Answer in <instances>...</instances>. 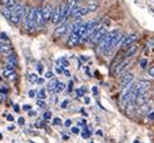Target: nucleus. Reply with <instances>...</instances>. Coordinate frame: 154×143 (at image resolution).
<instances>
[{"mask_svg": "<svg viewBox=\"0 0 154 143\" xmlns=\"http://www.w3.org/2000/svg\"><path fill=\"white\" fill-rule=\"evenodd\" d=\"M136 39H137V34H135V33L124 35V39H123V43H122V46H120V47H125V49H126L128 46L132 45Z\"/></svg>", "mask_w": 154, "mask_h": 143, "instance_id": "0eeeda50", "label": "nucleus"}, {"mask_svg": "<svg viewBox=\"0 0 154 143\" xmlns=\"http://www.w3.org/2000/svg\"><path fill=\"white\" fill-rule=\"evenodd\" d=\"M45 22H44V18H43V11L42 9H36V27L38 26H43Z\"/></svg>", "mask_w": 154, "mask_h": 143, "instance_id": "4468645a", "label": "nucleus"}, {"mask_svg": "<svg viewBox=\"0 0 154 143\" xmlns=\"http://www.w3.org/2000/svg\"><path fill=\"white\" fill-rule=\"evenodd\" d=\"M43 11V18H44V22L46 23L48 21H51V17H52V12H54V8L51 5H46L42 9Z\"/></svg>", "mask_w": 154, "mask_h": 143, "instance_id": "1a4fd4ad", "label": "nucleus"}, {"mask_svg": "<svg viewBox=\"0 0 154 143\" xmlns=\"http://www.w3.org/2000/svg\"><path fill=\"white\" fill-rule=\"evenodd\" d=\"M38 75L36 74H34V73H32V74H28L27 75V80L29 81V83H32V84H34V83H36L38 81Z\"/></svg>", "mask_w": 154, "mask_h": 143, "instance_id": "6ab92c4d", "label": "nucleus"}, {"mask_svg": "<svg viewBox=\"0 0 154 143\" xmlns=\"http://www.w3.org/2000/svg\"><path fill=\"white\" fill-rule=\"evenodd\" d=\"M82 26H83V22H82L80 20H76V21L70 26V27H72V28H70V30H72V32H78V30H79V28H80Z\"/></svg>", "mask_w": 154, "mask_h": 143, "instance_id": "dca6fc26", "label": "nucleus"}, {"mask_svg": "<svg viewBox=\"0 0 154 143\" xmlns=\"http://www.w3.org/2000/svg\"><path fill=\"white\" fill-rule=\"evenodd\" d=\"M38 105H39V107H42V108H44V107H45V102L43 101V99H38Z\"/></svg>", "mask_w": 154, "mask_h": 143, "instance_id": "473e14b6", "label": "nucleus"}, {"mask_svg": "<svg viewBox=\"0 0 154 143\" xmlns=\"http://www.w3.org/2000/svg\"><path fill=\"white\" fill-rule=\"evenodd\" d=\"M0 40H4V41H6L8 40V35L5 34V33H0Z\"/></svg>", "mask_w": 154, "mask_h": 143, "instance_id": "7c9ffc66", "label": "nucleus"}, {"mask_svg": "<svg viewBox=\"0 0 154 143\" xmlns=\"http://www.w3.org/2000/svg\"><path fill=\"white\" fill-rule=\"evenodd\" d=\"M62 21V10H61V6L54 9V12H52V17H51V22L54 24H57L58 22Z\"/></svg>", "mask_w": 154, "mask_h": 143, "instance_id": "9b49d317", "label": "nucleus"}, {"mask_svg": "<svg viewBox=\"0 0 154 143\" xmlns=\"http://www.w3.org/2000/svg\"><path fill=\"white\" fill-rule=\"evenodd\" d=\"M34 114H35V113H34V112H32V111H29V113H28V115H29V117H33Z\"/></svg>", "mask_w": 154, "mask_h": 143, "instance_id": "de8ad7c7", "label": "nucleus"}, {"mask_svg": "<svg viewBox=\"0 0 154 143\" xmlns=\"http://www.w3.org/2000/svg\"><path fill=\"white\" fill-rule=\"evenodd\" d=\"M2 2H3V4L5 5V8H8L9 10H11V9L16 5V2H15V0H2Z\"/></svg>", "mask_w": 154, "mask_h": 143, "instance_id": "f3484780", "label": "nucleus"}, {"mask_svg": "<svg viewBox=\"0 0 154 143\" xmlns=\"http://www.w3.org/2000/svg\"><path fill=\"white\" fill-rule=\"evenodd\" d=\"M130 65V59L129 58H125V59H122L117 65H115V69H114V75L118 77L122 73H124V70Z\"/></svg>", "mask_w": 154, "mask_h": 143, "instance_id": "20e7f679", "label": "nucleus"}, {"mask_svg": "<svg viewBox=\"0 0 154 143\" xmlns=\"http://www.w3.org/2000/svg\"><path fill=\"white\" fill-rule=\"evenodd\" d=\"M68 104H69V101H68V99H64V101L61 103V108H63V109H64V108H67Z\"/></svg>", "mask_w": 154, "mask_h": 143, "instance_id": "c85d7f7f", "label": "nucleus"}, {"mask_svg": "<svg viewBox=\"0 0 154 143\" xmlns=\"http://www.w3.org/2000/svg\"><path fill=\"white\" fill-rule=\"evenodd\" d=\"M36 83H38V84H43V83H44V79H38Z\"/></svg>", "mask_w": 154, "mask_h": 143, "instance_id": "49530a36", "label": "nucleus"}, {"mask_svg": "<svg viewBox=\"0 0 154 143\" xmlns=\"http://www.w3.org/2000/svg\"><path fill=\"white\" fill-rule=\"evenodd\" d=\"M52 77H54V73H52V72H48V73L45 74V78H46V79H51Z\"/></svg>", "mask_w": 154, "mask_h": 143, "instance_id": "72a5a7b5", "label": "nucleus"}, {"mask_svg": "<svg viewBox=\"0 0 154 143\" xmlns=\"http://www.w3.org/2000/svg\"><path fill=\"white\" fill-rule=\"evenodd\" d=\"M80 41H82V39H80L79 33L78 32H70L69 37H68V40H67V45L69 47H73L75 45H78Z\"/></svg>", "mask_w": 154, "mask_h": 143, "instance_id": "39448f33", "label": "nucleus"}, {"mask_svg": "<svg viewBox=\"0 0 154 143\" xmlns=\"http://www.w3.org/2000/svg\"><path fill=\"white\" fill-rule=\"evenodd\" d=\"M78 3H79V0H67V3H66V6L69 11V15L72 12V10L75 8V6H78Z\"/></svg>", "mask_w": 154, "mask_h": 143, "instance_id": "2eb2a0df", "label": "nucleus"}, {"mask_svg": "<svg viewBox=\"0 0 154 143\" xmlns=\"http://www.w3.org/2000/svg\"><path fill=\"white\" fill-rule=\"evenodd\" d=\"M36 69H38V73H43V70H44V67H43V64L42 63H39V64H38V67H36Z\"/></svg>", "mask_w": 154, "mask_h": 143, "instance_id": "2f4dec72", "label": "nucleus"}, {"mask_svg": "<svg viewBox=\"0 0 154 143\" xmlns=\"http://www.w3.org/2000/svg\"><path fill=\"white\" fill-rule=\"evenodd\" d=\"M6 119H8L9 121H12V120H14V117H12V115H8V117H6Z\"/></svg>", "mask_w": 154, "mask_h": 143, "instance_id": "c03bdc74", "label": "nucleus"}, {"mask_svg": "<svg viewBox=\"0 0 154 143\" xmlns=\"http://www.w3.org/2000/svg\"><path fill=\"white\" fill-rule=\"evenodd\" d=\"M84 102H85L86 104H89V103H90V98H89V97H85V98H84Z\"/></svg>", "mask_w": 154, "mask_h": 143, "instance_id": "37998d69", "label": "nucleus"}, {"mask_svg": "<svg viewBox=\"0 0 154 143\" xmlns=\"http://www.w3.org/2000/svg\"><path fill=\"white\" fill-rule=\"evenodd\" d=\"M147 73H148V75H149V77L154 78V64H153V65H150V67L148 68V70H147Z\"/></svg>", "mask_w": 154, "mask_h": 143, "instance_id": "b1692460", "label": "nucleus"}, {"mask_svg": "<svg viewBox=\"0 0 154 143\" xmlns=\"http://www.w3.org/2000/svg\"><path fill=\"white\" fill-rule=\"evenodd\" d=\"M138 64H140V67H141L142 69H146V68H147V64H148V61H147V58H146V57H143V58H140V61H138Z\"/></svg>", "mask_w": 154, "mask_h": 143, "instance_id": "412c9836", "label": "nucleus"}, {"mask_svg": "<svg viewBox=\"0 0 154 143\" xmlns=\"http://www.w3.org/2000/svg\"><path fill=\"white\" fill-rule=\"evenodd\" d=\"M24 20H26V29L29 32L34 30L36 28V9L30 8Z\"/></svg>", "mask_w": 154, "mask_h": 143, "instance_id": "f03ea898", "label": "nucleus"}, {"mask_svg": "<svg viewBox=\"0 0 154 143\" xmlns=\"http://www.w3.org/2000/svg\"><path fill=\"white\" fill-rule=\"evenodd\" d=\"M63 74H64L66 77H70V73H69V70H67V69H63Z\"/></svg>", "mask_w": 154, "mask_h": 143, "instance_id": "4c0bfd02", "label": "nucleus"}, {"mask_svg": "<svg viewBox=\"0 0 154 143\" xmlns=\"http://www.w3.org/2000/svg\"><path fill=\"white\" fill-rule=\"evenodd\" d=\"M52 124L56 125V126H57V125H61V124H62V120H61L60 118H55V119L52 120Z\"/></svg>", "mask_w": 154, "mask_h": 143, "instance_id": "cd10ccee", "label": "nucleus"}, {"mask_svg": "<svg viewBox=\"0 0 154 143\" xmlns=\"http://www.w3.org/2000/svg\"><path fill=\"white\" fill-rule=\"evenodd\" d=\"M3 44H4V41L0 40V51H2V46H3Z\"/></svg>", "mask_w": 154, "mask_h": 143, "instance_id": "3c124183", "label": "nucleus"}, {"mask_svg": "<svg viewBox=\"0 0 154 143\" xmlns=\"http://www.w3.org/2000/svg\"><path fill=\"white\" fill-rule=\"evenodd\" d=\"M70 125H72V120H70V119H67V120L64 121V126H66V127H69Z\"/></svg>", "mask_w": 154, "mask_h": 143, "instance_id": "f704fd0d", "label": "nucleus"}, {"mask_svg": "<svg viewBox=\"0 0 154 143\" xmlns=\"http://www.w3.org/2000/svg\"><path fill=\"white\" fill-rule=\"evenodd\" d=\"M3 138V136H2V133H0V139H2Z\"/></svg>", "mask_w": 154, "mask_h": 143, "instance_id": "864d4df0", "label": "nucleus"}, {"mask_svg": "<svg viewBox=\"0 0 154 143\" xmlns=\"http://www.w3.org/2000/svg\"><path fill=\"white\" fill-rule=\"evenodd\" d=\"M84 92H85V89L84 87H80V89L76 90V95H78L79 97H83L84 96Z\"/></svg>", "mask_w": 154, "mask_h": 143, "instance_id": "a878e982", "label": "nucleus"}, {"mask_svg": "<svg viewBox=\"0 0 154 143\" xmlns=\"http://www.w3.org/2000/svg\"><path fill=\"white\" fill-rule=\"evenodd\" d=\"M132 81H134V73H126V74L123 75L119 85H120L122 89H125V87L130 86L132 84Z\"/></svg>", "mask_w": 154, "mask_h": 143, "instance_id": "423d86ee", "label": "nucleus"}, {"mask_svg": "<svg viewBox=\"0 0 154 143\" xmlns=\"http://www.w3.org/2000/svg\"><path fill=\"white\" fill-rule=\"evenodd\" d=\"M6 65L11 67V68H16L17 67V56L15 53H9L6 57Z\"/></svg>", "mask_w": 154, "mask_h": 143, "instance_id": "ddd939ff", "label": "nucleus"}, {"mask_svg": "<svg viewBox=\"0 0 154 143\" xmlns=\"http://www.w3.org/2000/svg\"><path fill=\"white\" fill-rule=\"evenodd\" d=\"M72 87H73V81H70V83H69V86H68V90H69V91H72Z\"/></svg>", "mask_w": 154, "mask_h": 143, "instance_id": "a18cd8bd", "label": "nucleus"}, {"mask_svg": "<svg viewBox=\"0 0 154 143\" xmlns=\"http://www.w3.org/2000/svg\"><path fill=\"white\" fill-rule=\"evenodd\" d=\"M147 117H148V119L149 120H154V111H148V114H147Z\"/></svg>", "mask_w": 154, "mask_h": 143, "instance_id": "bb28decb", "label": "nucleus"}, {"mask_svg": "<svg viewBox=\"0 0 154 143\" xmlns=\"http://www.w3.org/2000/svg\"><path fill=\"white\" fill-rule=\"evenodd\" d=\"M92 92H94V95L97 96V95H98V89H97L96 86H94V87H92Z\"/></svg>", "mask_w": 154, "mask_h": 143, "instance_id": "e433bc0d", "label": "nucleus"}, {"mask_svg": "<svg viewBox=\"0 0 154 143\" xmlns=\"http://www.w3.org/2000/svg\"><path fill=\"white\" fill-rule=\"evenodd\" d=\"M2 102H3V93L0 92V103H2Z\"/></svg>", "mask_w": 154, "mask_h": 143, "instance_id": "09e8293b", "label": "nucleus"}, {"mask_svg": "<svg viewBox=\"0 0 154 143\" xmlns=\"http://www.w3.org/2000/svg\"><path fill=\"white\" fill-rule=\"evenodd\" d=\"M66 89V85L61 81H57V85H56V90H55V93H58V92H62L63 90Z\"/></svg>", "mask_w": 154, "mask_h": 143, "instance_id": "aec40b11", "label": "nucleus"}, {"mask_svg": "<svg viewBox=\"0 0 154 143\" xmlns=\"http://www.w3.org/2000/svg\"><path fill=\"white\" fill-rule=\"evenodd\" d=\"M56 85H57V80H51L48 85V90L52 93H55V90H56Z\"/></svg>", "mask_w": 154, "mask_h": 143, "instance_id": "a211bd4d", "label": "nucleus"}, {"mask_svg": "<svg viewBox=\"0 0 154 143\" xmlns=\"http://www.w3.org/2000/svg\"><path fill=\"white\" fill-rule=\"evenodd\" d=\"M82 136H83V138H89V137L91 136V132H90L88 129H85V131L82 132Z\"/></svg>", "mask_w": 154, "mask_h": 143, "instance_id": "393cba45", "label": "nucleus"}, {"mask_svg": "<svg viewBox=\"0 0 154 143\" xmlns=\"http://www.w3.org/2000/svg\"><path fill=\"white\" fill-rule=\"evenodd\" d=\"M40 2H43V0H40Z\"/></svg>", "mask_w": 154, "mask_h": 143, "instance_id": "5fc2aeb1", "label": "nucleus"}, {"mask_svg": "<svg viewBox=\"0 0 154 143\" xmlns=\"http://www.w3.org/2000/svg\"><path fill=\"white\" fill-rule=\"evenodd\" d=\"M38 97H39V99H44L46 97V90L45 89H40L39 92H38Z\"/></svg>", "mask_w": 154, "mask_h": 143, "instance_id": "4be33fe9", "label": "nucleus"}, {"mask_svg": "<svg viewBox=\"0 0 154 143\" xmlns=\"http://www.w3.org/2000/svg\"><path fill=\"white\" fill-rule=\"evenodd\" d=\"M72 132H73V133H79V129H78V127H73V129H72Z\"/></svg>", "mask_w": 154, "mask_h": 143, "instance_id": "ea45409f", "label": "nucleus"}, {"mask_svg": "<svg viewBox=\"0 0 154 143\" xmlns=\"http://www.w3.org/2000/svg\"><path fill=\"white\" fill-rule=\"evenodd\" d=\"M43 118H44L45 120L51 119V112H45V113H44V115H43Z\"/></svg>", "mask_w": 154, "mask_h": 143, "instance_id": "c756f323", "label": "nucleus"}, {"mask_svg": "<svg viewBox=\"0 0 154 143\" xmlns=\"http://www.w3.org/2000/svg\"><path fill=\"white\" fill-rule=\"evenodd\" d=\"M148 46H149V47H154V40H150V41L148 43Z\"/></svg>", "mask_w": 154, "mask_h": 143, "instance_id": "79ce46f5", "label": "nucleus"}, {"mask_svg": "<svg viewBox=\"0 0 154 143\" xmlns=\"http://www.w3.org/2000/svg\"><path fill=\"white\" fill-rule=\"evenodd\" d=\"M3 75L10 80H14L16 78V72H15V68H11V67H8L5 65L4 69H3Z\"/></svg>", "mask_w": 154, "mask_h": 143, "instance_id": "f8f14e48", "label": "nucleus"}, {"mask_svg": "<svg viewBox=\"0 0 154 143\" xmlns=\"http://www.w3.org/2000/svg\"><path fill=\"white\" fill-rule=\"evenodd\" d=\"M86 14H89V9H88V6H84V8L75 6V8L72 10V12H70L69 16L74 17L75 20H79V18H82L83 16H85Z\"/></svg>", "mask_w": 154, "mask_h": 143, "instance_id": "7ed1b4c3", "label": "nucleus"}, {"mask_svg": "<svg viewBox=\"0 0 154 143\" xmlns=\"http://www.w3.org/2000/svg\"><path fill=\"white\" fill-rule=\"evenodd\" d=\"M137 51H138V45L134 43L132 45H130V46H128V47L125 49V51H124V57H125V58H130L131 56L136 55Z\"/></svg>", "mask_w": 154, "mask_h": 143, "instance_id": "9d476101", "label": "nucleus"}, {"mask_svg": "<svg viewBox=\"0 0 154 143\" xmlns=\"http://www.w3.org/2000/svg\"><path fill=\"white\" fill-rule=\"evenodd\" d=\"M58 63H61L62 64V68L64 69V68H67V67H69V63H68V61L66 59V58H61L60 61H58Z\"/></svg>", "mask_w": 154, "mask_h": 143, "instance_id": "5701e85b", "label": "nucleus"}, {"mask_svg": "<svg viewBox=\"0 0 154 143\" xmlns=\"http://www.w3.org/2000/svg\"><path fill=\"white\" fill-rule=\"evenodd\" d=\"M118 30H113V32H107L106 35L103 37V39L97 44V47H96V51L98 53H104V52H108L110 45H112V41L114 39V37L117 35Z\"/></svg>", "mask_w": 154, "mask_h": 143, "instance_id": "f257e3e1", "label": "nucleus"}, {"mask_svg": "<svg viewBox=\"0 0 154 143\" xmlns=\"http://www.w3.org/2000/svg\"><path fill=\"white\" fill-rule=\"evenodd\" d=\"M18 124L20 125H23L24 124V119L23 118H18Z\"/></svg>", "mask_w": 154, "mask_h": 143, "instance_id": "a19ab883", "label": "nucleus"}, {"mask_svg": "<svg viewBox=\"0 0 154 143\" xmlns=\"http://www.w3.org/2000/svg\"><path fill=\"white\" fill-rule=\"evenodd\" d=\"M28 96H29L30 98H33V97H35V91H34V90H30V91L28 92Z\"/></svg>", "mask_w": 154, "mask_h": 143, "instance_id": "c9c22d12", "label": "nucleus"}, {"mask_svg": "<svg viewBox=\"0 0 154 143\" xmlns=\"http://www.w3.org/2000/svg\"><path fill=\"white\" fill-rule=\"evenodd\" d=\"M82 61H88V57H84V56H82Z\"/></svg>", "mask_w": 154, "mask_h": 143, "instance_id": "603ef678", "label": "nucleus"}, {"mask_svg": "<svg viewBox=\"0 0 154 143\" xmlns=\"http://www.w3.org/2000/svg\"><path fill=\"white\" fill-rule=\"evenodd\" d=\"M23 109H24V111H30V105H29V104H24V105H23Z\"/></svg>", "mask_w": 154, "mask_h": 143, "instance_id": "58836bf2", "label": "nucleus"}, {"mask_svg": "<svg viewBox=\"0 0 154 143\" xmlns=\"http://www.w3.org/2000/svg\"><path fill=\"white\" fill-rule=\"evenodd\" d=\"M14 108H15V111H16V112H18V111H20V108H18V105H15V107H14Z\"/></svg>", "mask_w": 154, "mask_h": 143, "instance_id": "8fccbe9b", "label": "nucleus"}, {"mask_svg": "<svg viewBox=\"0 0 154 143\" xmlns=\"http://www.w3.org/2000/svg\"><path fill=\"white\" fill-rule=\"evenodd\" d=\"M68 27H69V24L68 23H62L61 26H58L56 29H55V32H54V38H61V37H63V35L67 33V30H68Z\"/></svg>", "mask_w": 154, "mask_h": 143, "instance_id": "6e6552de", "label": "nucleus"}]
</instances>
